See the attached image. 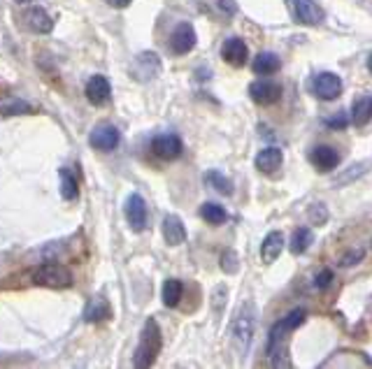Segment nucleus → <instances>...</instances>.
I'll return each mask as SVG.
<instances>
[{"instance_id": "nucleus-4", "label": "nucleus", "mask_w": 372, "mask_h": 369, "mask_svg": "<svg viewBox=\"0 0 372 369\" xmlns=\"http://www.w3.org/2000/svg\"><path fill=\"white\" fill-rule=\"evenodd\" d=\"M30 282L44 288H70L73 286V272L61 262H42L30 274Z\"/></svg>"}, {"instance_id": "nucleus-33", "label": "nucleus", "mask_w": 372, "mask_h": 369, "mask_svg": "<svg viewBox=\"0 0 372 369\" xmlns=\"http://www.w3.org/2000/svg\"><path fill=\"white\" fill-rule=\"evenodd\" d=\"M363 255H366V251H363V248H352V251H347L344 255H342V262L344 267H352V265H356L359 260H363Z\"/></svg>"}, {"instance_id": "nucleus-2", "label": "nucleus", "mask_w": 372, "mask_h": 369, "mask_svg": "<svg viewBox=\"0 0 372 369\" xmlns=\"http://www.w3.org/2000/svg\"><path fill=\"white\" fill-rule=\"evenodd\" d=\"M158 351H161V327H158L154 318H149L140 332V344L136 349V356H133V365L138 369L152 367Z\"/></svg>"}, {"instance_id": "nucleus-13", "label": "nucleus", "mask_w": 372, "mask_h": 369, "mask_svg": "<svg viewBox=\"0 0 372 369\" xmlns=\"http://www.w3.org/2000/svg\"><path fill=\"white\" fill-rule=\"evenodd\" d=\"M84 93H86V98H89L91 105L102 107V105H107L109 98H112V86H109L107 77L93 75V77L89 79V82H86Z\"/></svg>"}, {"instance_id": "nucleus-24", "label": "nucleus", "mask_w": 372, "mask_h": 369, "mask_svg": "<svg viewBox=\"0 0 372 369\" xmlns=\"http://www.w3.org/2000/svg\"><path fill=\"white\" fill-rule=\"evenodd\" d=\"M312 244H314V232H312V228L303 226V228H298V230L294 232L289 248H291V253L300 255V253H305Z\"/></svg>"}, {"instance_id": "nucleus-29", "label": "nucleus", "mask_w": 372, "mask_h": 369, "mask_svg": "<svg viewBox=\"0 0 372 369\" xmlns=\"http://www.w3.org/2000/svg\"><path fill=\"white\" fill-rule=\"evenodd\" d=\"M366 167H370V163H359V165H352V167H349V172L342 174V176H337V179H335V186H342V183H349L356 174H363V172H366Z\"/></svg>"}, {"instance_id": "nucleus-32", "label": "nucleus", "mask_w": 372, "mask_h": 369, "mask_svg": "<svg viewBox=\"0 0 372 369\" xmlns=\"http://www.w3.org/2000/svg\"><path fill=\"white\" fill-rule=\"evenodd\" d=\"M310 221L314 223V226H321V223H326V221H328L326 207H323V205H312V210H310Z\"/></svg>"}, {"instance_id": "nucleus-15", "label": "nucleus", "mask_w": 372, "mask_h": 369, "mask_svg": "<svg viewBox=\"0 0 372 369\" xmlns=\"http://www.w3.org/2000/svg\"><path fill=\"white\" fill-rule=\"evenodd\" d=\"M23 23H26L28 30H33V33H52L54 30V19L47 14V10L42 7H28L26 12H23Z\"/></svg>"}, {"instance_id": "nucleus-17", "label": "nucleus", "mask_w": 372, "mask_h": 369, "mask_svg": "<svg viewBox=\"0 0 372 369\" xmlns=\"http://www.w3.org/2000/svg\"><path fill=\"white\" fill-rule=\"evenodd\" d=\"M163 237L165 242L170 246H179L186 242V228H184V221L179 219L175 214H168L163 219Z\"/></svg>"}, {"instance_id": "nucleus-8", "label": "nucleus", "mask_w": 372, "mask_h": 369, "mask_svg": "<svg viewBox=\"0 0 372 369\" xmlns=\"http://www.w3.org/2000/svg\"><path fill=\"white\" fill-rule=\"evenodd\" d=\"M126 221L131 223V228L136 232H142L147 228V221H149V212H147V202L145 198H142L140 193H133L128 195V200H126Z\"/></svg>"}, {"instance_id": "nucleus-28", "label": "nucleus", "mask_w": 372, "mask_h": 369, "mask_svg": "<svg viewBox=\"0 0 372 369\" xmlns=\"http://www.w3.org/2000/svg\"><path fill=\"white\" fill-rule=\"evenodd\" d=\"M205 181L210 183V188H215L217 193L221 195H231L233 193V181L228 179V176H224L219 170H210L208 174H205Z\"/></svg>"}, {"instance_id": "nucleus-37", "label": "nucleus", "mask_w": 372, "mask_h": 369, "mask_svg": "<svg viewBox=\"0 0 372 369\" xmlns=\"http://www.w3.org/2000/svg\"><path fill=\"white\" fill-rule=\"evenodd\" d=\"M368 70L372 72V54H370V59H368Z\"/></svg>"}, {"instance_id": "nucleus-22", "label": "nucleus", "mask_w": 372, "mask_h": 369, "mask_svg": "<svg viewBox=\"0 0 372 369\" xmlns=\"http://www.w3.org/2000/svg\"><path fill=\"white\" fill-rule=\"evenodd\" d=\"M112 316V309H109L107 300L98 295V298H91L89 304H86L84 309V320L86 323H98V320H107Z\"/></svg>"}, {"instance_id": "nucleus-35", "label": "nucleus", "mask_w": 372, "mask_h": 369, "mask_svg": "<svg viewBox=\"0 0 372 369\" xmlns=\"http://www.w3.org/2000/svg\"><path fill=\"white\" fill-rule=\"evenodd\" d=\"M219 5H221V10L228 12V14H235V12H237L235 0H219Z\"/></svg>"}, {"instance_id": "nucleus-6", "label": "nucleus", "mask_w": 372, "mask_h": 369, "mask_svg": "<svg viewBox=\"0 0 372 369\" xmlns=\"http://www.w3.org/2000/svg\"><path fill=\"white\" fill-rule=\"evenodd\" d=\"M342 77H337L335 72H319L312 79V93L321 100H335L342 95Z\"/></svg>"}, {"instance_id": "nucleus-21", "label": "nucleus", "mask_w": 372, "mask_h": 369, "mask_svg": "<svg viewBox=\"0 0 372 369\" xmlns=\"http://www.w3.org/2000/svg\"><path fill=\"white\" fill-rule=\"evenodd\" d=\"M284 251V235L280 230H272L270 235H265L263 246H260V258L263 262H275Z\"/></svg>"}, {"instance_id": "nucleus-30", "label": "nucleus", "mask_w": 372, "mask_h": 369, "mask_svg": "<svg viewBox=\"0 0 372 369\" xmlns=\"http://www.w3.org/2000/svg\"><path fill=\"white\" fill-rule=\"evenodd\" d=\"M323 123H326L328 128H333V131H340V128H347V126H349V116H347L344 111H337L335 116L323 119Z\"/></svg>"}, {"instance_id": "nucleus-11", "label": "nucleus", "mask_w": 372, "mask_h": 369, "mask_svg": "<svg viewBox=\"0 0 372 369\" xmlns=\"http://www.w3.org/2000/svg\"><path fill=\"white\" fill-rule=\"evenodd\" d=\"M196 47V30L191 23H186V21H181L177 23V28L172 30V35H170V52L175 54V56H184L188 54Z\"/></svg>"}, {"instance_id": "nucleus-27", "label": "nucleus", "mask_w": 372, "mask_h": 369, "mask_svg": "<svg viewBox=\"0 0 372 369\" xmlns=\"http://www.w3.org/2000/svg\"><path fill=\"white\" fill-rule=\"evenodd\" d=\"M200 216H203V221L210 223V226H221V223H226L228 219L226 210L219 202H205L200 207Z\"/></svg>"}, {"instance_id": "nucleus-38", "label": "nucleus", "mask_w": 372, "mask_h": 369, "mask_svg": "<svg viewBox=\"0 0 372 369\" xmlns=\"http://www.w3.org/2000/svg\"><path fill=\"white\" fill-rule=\"evenodd\" d=\"M17 3H21V5H26V3H33V0H17Z\"/></svg>"}, {"instance_id": "nucleus-10", "label": "nucleus", "mask_w": 372, "mask_h": 369, "mask_svg": "<svg viewBox=\"0 0 372 369\" xmlns=\"http://www.w3.org/2000/svg\"><path fill=\"white\" fill-rule=\"evenodd\" d=\"M152 151H154V156L163 158V160H175L181 156V151H184V144H181L177 135L163 133V135H156L152 140Z\"/></svg>"}, {"instance_id": "nucleus-26", "label": "nucleus", "mask_w": 372, "mask_h": 369, "mask_svg": "<svg viewBox=\"0 0 372 369\" xmlns=\"http://www.w3.org/2000/svg\"><path fill=\"white\" fill-rule=\"evenodd\" d=\"M61 176V198L63 200H75L77 198V176L70 167H61L59 170Z\"/></svg>"}, {"instance_id": "nucleus-34", "label": "nucleus", "mask_w": 372, "mask_h": 369, "mask_svg": "<svg viewBox=\"0 0 372 369\" xmlns=\"http://www.w3.org/2000/svg\"><path fill=\"white\" fill-rule=\"evenodd\" d=\"M330 282H333V272H330V270H321L319 274L314 277V286L321 288V291H323V288H328Z\"/></svg>"}, {"instance_id": "nucleus-9", "label": "nucleus", "mask_w": 372, "mask_h": 369, "mask_svg": "<svg viewBox=\"0 0 372 369\" xmlns=\"http://www.w3.org/2000/svg\"><path fill=\"white\" fill-rule=\"evenodd\" d=\"M131 72L138 82H149V79L158 77V72H161V59H158L154 52H142L136 56V61H133Z\"/></svg>"}, {"instance_id": "nucleus-19", "label": "nucleus", "mask_w": 372, "mask_h": 369, "mask_svg": "<svg viewBox=\"0 0 372 369\" xmlns=\"http://www.w3.org/2000/svg\"><path fill=\"white\" fill-rule=\"evenodd\" d=\"M284 163V154H282V149H277V147H265L263 151H258V156H256V167L260 172H277L282 167Z\"/></svg>"}, {"instance_id": "nucleus-14", "label": "nucleus", "mask_w": 372, "mask_h": 369, "mask_svg": "<svg viewBox=\"0 0 372 369\" xmlns=\"http://www.w3.org/2000/svg\"><path fill=\"white\" fill-rule=\"evenodd\" d=\"M221 59L226 63H231L235 68H242L249 59V49L247 42L240 37H228L224 44H221Z\"/></svg>"}, {"instance_id": "nucleus-36", "label": "nucleus", "mask_w": 372, "mask_h": 369, "mask_svg": "<svg viewBox=\"0 0 372 369\" xmlns=\"http://www.w3.org/2000/svg\"><path fill=\"white\" fill-rule=\"evenodd\" d=\"M107 5H112V7H116V10H124V7H128L133 0H105Z\"/></svg>"}, {"instance_id": "nucleus-25", "label": "nucleus", "mask_w": 372, "mask_h": 369, "mask_svg": "<svg viewBox=\"0 0 372 369\" xmlns=\"http://www.w3.org/2000/svg\"><path fill=\"white\" fill-rule=\"evenodd\" d=\"M181 295H184V284L179 279H168L163 284V304L165 307H177Z\"/></svg>"}, {"instance_id": "nucleus-31", "label": "nucleus", "mask_w": 372, "mask_h": 369, "mask_svg": "<svg viewBox=\"0 0 372 369\" xmlns=\"http://www.w3.org/2000/svg\"><path fill=\"white\" fill-rule=\"evenodd\" d=\"M221 270L228 272V274H235V272H237V255H235V251H226L224 255H221Z\"/></svg>"}, {"instance_id": "nucleus-7", "label": "nucleus", "mask_w": 372, "mask_h": 369, "mask_svg": "<svg viewBox=\"0 0 372 369\" xmlns=\"http://www.w3.org/2000/svg\"><path fill=\"white\" fill-rule=\"evenodd\" d=\"M119 142H121V133L112 123H100L89 135V144L98 151H114L119 147Z\"/></svg>"}, {"instance_id": "nucleus-18", "label": "nucleus", "mask_w": 372, "mask_h": 369, "mask_svg": "<svg viewBox=\"0 0 372 369\" xmlns=\"http://www.w3.org/2000/svg\"><path fill=\"white\" fill-rule=\"evenodd\" d=\"M30 111H33V105L19 95H0V116H21Z\"/></svg>"}, {"instance_id": "nucleus-5", "label": "nucleus", "mask_w": 372, "mask_h": 369, "mask_svg": "<svg viewBox=\"0 0 372 369\" xmlns=\"http://www.w3.org/2000/svg\"><path fill=\"white\" fill-rule=\"evenodd\" d=\"M289 12L298 23H305V26H319L326 19L321 5L316 0H287Z\"/></svg>"}, {"instance_id": "nucleus-23", "label": "nucleus", "mask_w": 372, "mask_h": 369, "mask_svg": "<svg viewBox=\"0 0 372 369\" xmlns=\"http://www.w3.org/2000/svg\"><path fill=\"white\" fill-rule=\"evenodd\" d=\"M372 119V95H361L352 107V121L356 126H366Z\"/></svg>"}, {"instance_id": "nucleus-1", "label": "nucleus", "mask_w": 372, "mask_h": 369, "mask_svg": "<svg viewBox=\"0 0 372 369\" xmlns=\"http://www.w3.org/2000/svg\"><path fill=\"white\" fill-rule=\"evenodd\" d=\"M305 316H307L305 309H294L291 314H287L272 325L270 337H268V356H270V363L275 367H291V363L287 360V339L303 323Z\"/></svg>"}, {"instance_id": "nucleus-20", "label": "nucleus", "mask_w": 372, "mask_h": 369, "mask_svg": "<svg viewBox=\"0 0 372 369\" xmlns=\"http://www.w3.org/2000/svg\"><path fill=\"white\" fill-rule=\"evenodd\" d=\"M280 68H282V59L275 52H260L254 59V63H251V70L260 77L275 75V72H280Z\"/></svg>"}, {"instance_id": "nucleus-3", "label": "nucleus", "mask_w": 372, "mask_h": 369, "mask_svg": "<svg viewBox=\"0 0 372 369\" xmlns=\"http://www.w3.org/2000/svg\"><path fill=\"white\" fill-rule=\"evenodd\" d=\"M233 344L237 346L240 353H247L251 346V339H254L256 332V309L254 304L247 302L242 304V309L237 311V316L233 318Z\"/></svg>"}, {"instance_id": "nucleus-16", "label": "nucleus", "mask_w": 372, "mask_h": 369, "mask_svg": "<svg viewBox=\"0 0 372 369\" xmlns=\"http://www.w3.org/2000/svg\"><path fill=\"white\" fill-rule=\"evenodd\" d=\"M310 160L314 167H319V170H323V172H330L340 165V154L333 147H328V144H321V147L312 149Z\"/></svg>"}, {"instance_id": "nucleus-12", "label": "nucleus", "mask_w": 372, "mask_h": 369, "mask_svg": "<svg viewBox=\"0 0 372 369\" xmlns=\"http://www.w3.org/2000/svg\"><path fill=\"white\" fill-rule=\"evenodd\" d=\"M280 95H282V86L275 82H268V79H258V82L249 84V98L256 105H272V102L280 100Z\"/></svg>"}]
</instances>
